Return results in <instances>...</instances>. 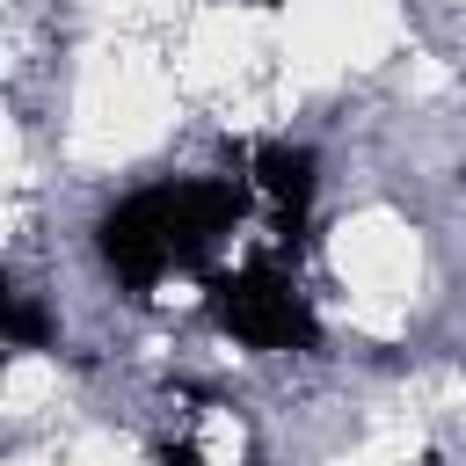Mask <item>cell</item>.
<instances>
[{
  "mask_svg": "<svg viewBox=\"0 0 466 466\" xmlns=\"http://www.w3.org/2000/svg\"><path fill=\"white\" fill-rule=\"evenodd\" d=\"M211 320H218L233 342H248V350H299V357L320 350L313 306L291 291V277H284L269 255H255V262L211 277Z\"/></svg>",
  "mask_w": 466,
  "mask_h": 466,
  "instance_id": "cell-2",
  "label": "cell"
},
{
  "mask_svg": "<svg viewBox=\"0 0 466 466\" xmlns=\"http://www.w3.org/2000/svg\"><path fill=\"white\" fill-rule=\"evenodd\" d=\"M0 320H7V342H15V350H44V342H51V328H44V313H36L29 299H7Z\"/></svg>",
  "mask_w": 466,
  "mask_h": 466,
  "instance_id": "cell-4",
  "label": "cell"
},
{
  "mask_svg": "<svg viewBox=\"0 0 466 466\" xmlns=\"http://www.w3.org/2000/svg\"><path fill=\"white\" fill-rule=\"evenodd\" d=\"M160 466H211L197 444H160Z\"/></svg>",
  "mask_w": 466,
  "mask_h": 466,
  "instance_id": "cell-5",
  "label": "cell"
},
{
  "mask_svg": "<svg viewBox=\"0 0 466 466\" xmlns=\"http://www.w3.org/2000/svg\"><path fill=\"white\" fill-rule=\"evenodd\" d=\"M248 189H255V182H226V175H211V182H160V189H138V197H124V204L102 211L95 248H102L109 277H116L131 299H146L167 269H197V262L233 233Z\"/></svg>",
  "mask_w": 466,
  "mask_h": 466,
  "instance_id": "cell-1",
  "label": "cell"
},
{
  "mask_svg": "<svg viewBox=\"0 0 466 466\" xmlns=\"http://www.w3.org/2000/svg\"><path fill=\"white\" fill-rule=\"evenodd\" d=\"M248 182L269 197L277 211V255H299L306 248V211H313V189H320V160L313 146H255L248 153Z\"/></svg>",
  "mask_w": 466,
  "mask_h": 466,
  "instance_id": "cell-3",
  "label": "cell"
}]
</instances>
